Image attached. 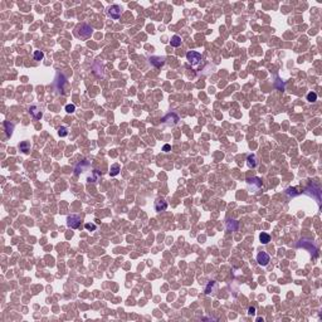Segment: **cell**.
<instances>
[{
  "instance_id": "1",
  "label": "cell",
  "mask_w": 322,
  "mask_h": 322,
  "mask_svg": "<svg viewBox=\"0 0 322 322\" xmlns=\"http://www.w3.org/2000/svg\"><path fill=\"white\" fill-rule=\"evenodd\" d=\"M86 172H87V176H86L87 183H96L98 180V177L101 176V174H99L98 170L92 169L91 164H89L87 160H83V161L77 164V166L74 169V174L77 176H81V175H84Z\"/></svg>"
},
{
  "instance_id": "2",
  "label": "cell",
  "mask_w": 322,
  "mask_h": 322,
  "mask_svg": "<svg viewBox=\"0 0 322 322\" xmlns=\"http://www.w3.org/2000/svg\"><path fill=\"white\" fill-rule=\"evenodd\" d=\"M247 185H248V190L250 193L256 194L257 191H259L262 189L263 184H262V180L259 177H252V179H248L247 180Z\"/></svg>"
},
{
  "instance_id": "3",
  "label": "cell",
  "mask_w": 322,
  "mask_h": 322,
  "mask_svg": "<svg viewBox=\"0 0 322 322\" xmlns=\"http://www.w3.org/2000/svg\"><path fill=\"white\" fill-rule=\"evenodd\" d=\"M76 33H77L78 37H81V38H88V37L93 33V29H92V27H89L88 24L83 23V24H81V25H78V27H77V31H76Z\"/></svg>"
},
{
  "instance_id": "4",
  "label": "cell",
  "mask_w": 322,
  "mask_h": 322,
  "mask_svg": "<svg viewBox=\"0 0 322 322\" xmlns=\"http://www.w3.org/2000/svg\"><path fill=\"white\" fill-rule=\"evenodd\" d=\"M81 215H76V214H72V215H68L67 218V226L71 229H78L81 225Z\"/></svg>"
},
{
  "instance_id": "5",
  "label": "cell",
  "mask_w": 322,
  "mask_h": 322,
  "mask_svg": "<svg viewBox=\"0 0 322 322\" xmlns=\"http://www.w3.org/2000/svg\"><path fill=\"white\" fill-rule=\"evenodd\" d=\"M186 59L188 62L190 63L191 66H198L200 62H202V54L199 52H195V50H190L186 53Z\"/></svg>"
},
{
  "instance_id": "6",
  "label": "cell",
  "mask_w": 322,
  "mask_h": 322,
  "mask_svg": "<svg viewBox=\"0 0 322 322\" xmlns=\"http://www.w3.org/2000/svg\"><path fill=\"white\" fill-rule=\"evenodd\" d=\"M179 120H180L179 118V116L176 113L171 112V113H167L161 121H162V123L166 125V126H174V125H176L179 122Z\"/></svg>"
},
{
  "instance_id": "7",
  "label": "cell",
  "mask_w": 322,
  "mask_h": 322,
  "mask_svg": "<svg viewBox=\"0 0 322 322\" xmlns=\"http://www.w3.org/2000/svg\"><path fill=\"white\" fill-rule=\"evenodd\" d=\"M121 12H122L121 7H118V5H111L107 10V14L112 19H118L121 17Z\"/></svg>"
},
{
  "instance_id": "8",
  "label": "cell",
  "mask_w": 322,
  "mask_h": 322,
  "mask_svg": "<svg viewBox=\"0 0 322 322\" xmlns=\"http://www.w3.org/2000/svg\"><path fill=\"white\" fill-rule=\"evenodd\" d=\"M269 259H271V257H269V254H267L266 252H261V253H258V256H257L258 264L262 267H266L269 263Z\"/></svg>"
},
{
  "instance_id": "9",
  "label": "cell",
  "mask_w": 322,
  "mask_h": 322,
  "mask_svg": "<svg viewBox=\"0 0 322 322\" xmlns=\"http://www.w3.org/2000/svg\"><path fill=\"white\" fill-rule=\"evenodd\" d=\"M167 209V203L165 202V199H156L155 200V210L157 213H161V212H165Z\"/></svg>"
},
{
  "instance_id": "10",
  "label": "cell",
  "mask_w": 322,
  "mask_h": 322,
  "mask_svg": "<svg viewBox=\"0 0 322 322\" xmlns=\"http://www.w3.org/2000/svg\"><path fill=\"white\" fill-rule=\"evenodd\" d=\"M29 113L33 116L34 120H39V118H42V116H43L42 111H40L38 107H37V106H30V107H29Z\"/></svg>"
},
{
  "instance_id": "11",
  "label": "cell",
  "mask_w": 322,
  "mask_h": 322,
  "mask_svg": "<svg viewBox=\"0 0 322 322\" xmlns=\"http://www.w3.org/2000/svg\"><path fill=\"white\" fill-rule=\"evenodd\" d=\"M150 62H151V64H154L155 67L159 68V67L165 64V58L164 57H151Z\"/></svg>"
},
{
  "instance_id": "12",
  "label": "cell",
  "mask_w": 322,
  "mask_h": 322,
  "mask_svg": "<svg viewBox=\"0 0 322 322\" xmlns=\"http://www.w3.org/2000/svg\"><path fill=\"white\" fill-rule=\"evenodd\" d=\"M247 164H248V166L249 167H256L258 165V161H257V156L254 154H250L249 156L247 157Z\"/></svg>"
},
{
  "instance_id": "13",
  "label": "cell",
  "mask_w": 322,
  "mask_h": 322,
  "mask_svg": "<svg viewBox=\"0 0 322 322\" xmlns=\"http://www.w3.org/2000/svg\"><path fill=\"white\" fill-rule=\"evenodd\" d=\"M238 221L237 220H229L228 223H226V229H228L229 231H235V230H238Z\"/></svg>"
},
{
  "instance_id": "14",
  "label": "cell",
  "mask_w": 322,
  "mask_h": 322,
  "mask_svg": "<svg viewBox=\"0 0 322 322\" xmlns=\"http://www.w3.org/2000/svg\"><path fill=\"white\" fill-rule=\"evenodd\" d=\"M19 150L23 151L24 154H27V152L30 150V144H29L28 141H22V142L19 144Z\"/></svg>"
},
{
  "instance_id": "15",
  "label": "cell",
  "mask_w": 322,
  "mask_h": 322,
  "mask_svg": "<svg viewBox=\"0 0 322 322\" xmlns=\"http://www.w3.org/2000/svg\"><path fill=\"white\" fill-rule=\"evenodd\" d=\"M170 44L171 47H175V48H177V47H180L181 45V38L179 35H174L171 40H170Z\"/></svg>"
},
{
  "instance_id": "16",
  "label": "cell",
  "mask_w": 322,
  "mask_h": 322,
  "mask_svg": "<svg viewBox=\"0 0 322 322\" xmlns=\"http://www.w3.org/2000/svg\"><path fill=\"white\" fill-rule=\"evenodd\" d=\"M121 171V167L118 164H113L112 166H111V170H110V175L111 176H116V175H118Z\"/></svg>"
},
{
  "instance_id": "17",
  "label": "cell",
  "mask_w": 322,
  "mask_h": 322,
  "mask_svg": "<svg viewBox=\"0 0 322 322\" xmlns=\"http://www.w3.org/2000/svg\"><path fill=\"white\" fill-rule=\"evenodd\" d=\"M4 127H5V131H7V135L8 136H12L13 130H14V125L10 123L9 121H4Z\"/></svg>"
},
{
  "instance_id": "18",
  "label": "cell",
  "mask_w": 322,
  "mask_h": 322,
  "mask_svg": "<svg viewBox=\"0 0 322 322\" xmlns=\"http://www.w3.org/2000/svg\"><path fill=\"white\" fill-rule=\"evenodd\" d=\"M259 240L262 244H268L269 242H271V235L267 234V233H261L259 235Z\"/></svg>"
},
{
  "instance_id": "19",
  "label": "cell",
  "mask_w": 322,
  "mask_h": 322,
  "mask_svg": "<svg viewBox=\"0 0 322 322\" xmlns=\"http://www.w3.org/2000/svg\"><path fill=\"white\" fill-rule=\"evenodd\" d=\"M33 57H34L35 61H42V59L44 58V53H43L42 50H35L34 54H33Z\"/></svg>"
},
{
  "instance_id": "20",
  "label": "cell",
  "mask_w": 322,
  "mask_h": 322,
  "mask_svg": "<svg viewBox=\"0 0 322 322\" xmlns=\"http://www.w3.org/2000/svg\"><path fill=\"white\" fill-rule=\"evenodd\" d=\"M287 194L289 195V196H297V195H299V191H297V189L296 188H288L287 189Z\"/></svg>"
},
{
  "instance_id": "21",
  "label": "cell",
  "mask_w": 322,
  "mask_h": 322,
  "mask_svg": "<svg viewBox=\"0 0 322 322\" xmlns=\"http://www.w3.org/2000/svg\"><path fill=\"white\" fill-rule=\"evenodd\" d=\"M307 101L308 102H316L317 101V94H316L315 92H310L307 94Z\"/></svg>"
},
{
  "instance_id": "22",
  "label": "cell",
  "mask_w": 322,
  "mask_h": 322,
  "mask_svg": "<svg viewBox=\"0 0 322 322\" xmlns=\"http://www.w3.org/2000/svg\"><path fill=\"white\" fill-rule=\"evenodd\" d=\"M215 284H216V283H215L214 281H210V282L208 283V286H207V288H205V293H207V294H209L210 292H212V291H213V288L215 287Z\"/></svg>"
},
{
  "instance_id": "23",
  "label": "cell",
  "mask_w": 322,
  "mask_h": 322,
  "mask_svg": "<svg viewBox=\"0 0 322 322\" xmlns=\"http://www.w3.org/2000/svg\"><path fill=\"white\" fill-rule=\"evenodd\" d=\"M84 228H86L87 230H89V231H93V230L97 229V225L96 224H92V223H86V224H84Z\"/></svg>"
},
{
  "instance_id": "24",
  "label": "cell",
  "mask_w": 322,
  "mask_h": 322,
  "mask_svg": "<svg viewBox=\"0 0 322 322\" xmlns=\"http://www.w3.org/2000/svg\"><path fill=\"white\" fill-rule=\"evenodd\" d=\"M58 135H59L61 137H66L68 135V130L67 127H61L59 130H58Z\"/></svg>"
},
{
  "instance_id": "25",
  "label": "cell",
  "mask_w": 322,
  "mask_h": 322,
  "mask_svg": "<svg viewBox=\"0 0 322 322\" xmlns=\"http://www.w3.org/2000/svg\"><path fill=\"white\" fill-rule=\"evenodd\" d=\"M66 111H67V113H73L76 111V106H74V104H67V106H66Z\"/></svg>"
},
{
  "instance_id": "26",
  "label": "cell",
  "mask_w": 322,
  "mask_h": 322,
  "mask_svg": "<svg viewBox=\"0 0 322 322\" xmlns=\"http://www.w3.org/2000/svg\"><path fill=\"white\" fill-rule=\"evenodd\" d=\"M248 313H249L250 316L256 315V308L254 307H249V308H248Z\"/></svg>"
},
{
  "instance_id": "27",
  "label": "cell",
  "mask_w": 322,
  "mask_h": 322,
  "mask_svg": "<svg viewBox=\"0 0 322 322\" xmlns=\"http://www.w3.org/2000/svg\"><path fill=\"white\" fill-rule=\"evenodd\" d=\"M162 150H164V151H165V152H169V151H170V150H171V146H170V145H167V144H166V145H164V147H162Z\"/></svg>"
}]
</instances>
